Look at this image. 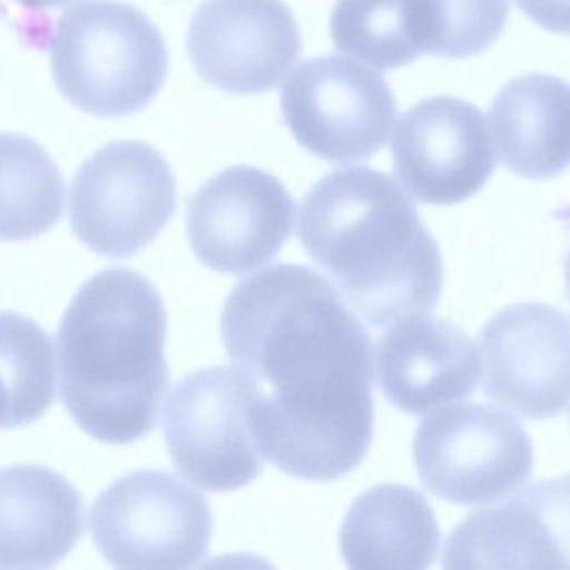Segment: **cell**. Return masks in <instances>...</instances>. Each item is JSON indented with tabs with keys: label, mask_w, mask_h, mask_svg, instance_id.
Returning <instances> with one entry per match:
<instances>
[{
	"label": "cell",
	"mask_w": 570,
	"mask_h": 570,
	"mask_svg": "<svg viewBox=\"0 0 570 570\" xmlns=\"http://www.w3.org/2000/svg\"><path fill=\"white\" fill-rule=\"evenodd\" d=\"M222 336L248 376L259 455L282 472L332 482L373 439V343L335 286L308 266H269L226 298Z\"/></svg>",
	"instance_id": "1"
},
{
	"label": "cell",
	"mask_w": 570,
	"mask_h": 570,
	"mask_svg": "<svg viewBox=\"0 0 570 570\" xmlns=\"http://www.w3.org/2000/svg\"><path fill=\"white\" fill-rule=\"evenodd\" d=\"M298 239L372 326L430 315L443 289L439 245L413 199L385 173L336 169L302 202Z\"/></svg>",
	"instance_id": "2"
},
{
	"label": "cell",
	"mask_w": 570,
	"mask_h": 570,
	"mask_svg": "<svg viewBox=\"0 0 570 570\" xmlns=\"http://www.w3.org/2000/svg\"><path fill=\"white\" fill-rule=\"evenodd\" d=\"M168 315L141 273L109 268L69 303L58 332L59 390L78 426L126 445L149 435L169 389Z\"/></svg>",
	"instance_id": "3"
},
{
	"label": "cell",
	"mask_w": 570,
	"mask_h": 570,
	"mask_svg": "<svg viewBox=\"0 0 570 570\" xmlns=\"http://www.w3.org/2000/svg\"><path fill=\"white\" fill-rule=\"evenodd\" d=\"M61 95L98 118L145 109L165 86L169 55L151 19L119 0H85L68 9L49 38Z\"/></svg>",
	"instance_id": "4"
},
{
	"label": "cell",
	"mask_w": 570,
	"mask_h": 570,
	"mask_svg": "<svg viewBox=\"0 0 570 570\" xmlns=\"http://www.w3.org/2000/svg\"><path fill=\"white\" fill-rule=\"evenodd\" d=\"M208 500L163 470L116 480L92 503L89 530L109 566L189 569L208 556L213 537Z\"/></svg>",
	"instance_id": "5"
},
{
	"label": "cell",
	"mask_w": 570,
	"mask_h": 570,
	"mask_svg": "<svg viewBox=\"0 0 570 570\" xmlns=\"http://www.w3.org/2000/svg\"><path fill=\"white\" fill-rule=\"evenodd\" d=\"M420 482L459 505L517 492L533 472V445L519 420L485 403H459L420 422L413 436Z\"/></svg>",
	"instance_id": "6"
},
{
	"label": "cell",
	"mask_w": 570,
	"mask_h": 570,
	"mask_svg": "<svg viewBox=\"0 0 570 570\" xmlns=\"http://www.w3.org/2000/svg\"><path fill=\"white\" fill-rule=\"evenodd\" d=\"M175 212V176L161 153L146 142L106 145L72 179V232L108 258H131L141 252Z\"/></svg>",
	"instance_id": "7"
},
{
	"label": "cell",
	"mask_w": 570,
	"mask_h": 570,
	"mask_svg": "<svg viewBox=\"0 0 570 570\" xmlns=\"http://www.w3.org/2000/svg\"><path fill=\"white\" fill-rule=\"evenodd\" d=\"M282 111L298 145L323 161H365L385 146L396 101L382 76L342 58L302 62L282 89Z\"/></svg>",
	"instance_id": "8"
},
{
	"label": "cell",
	"mask_w": 570,
	"mask_h": 570,
	"mask_svg": "<svg viewBox=\"0 0 570 570\" xmlns=\"http://www.w3.org/2000/svg\"><path fill=\"white\" fill-rule=\"evenodd\" d=\"M252 383L242 370H199L166 405V446L176 469L209 492H235L263 472L248 423Z\"/></svg>",
	"instance_id": "9"
},
{
	"label": "cell",
	"mask_w": 570,
	"mask_h": 570,
	"mask_svg": "<svg viewBox=\"0 0 570 570\" xmlns=\"http://www.w3.org/2000/svg\"><path fill=\"white\" fill-rule=\"evenodd\" d=\"M295 202L276 176L233 166L188 202V239L213 272L246 275L272 262L295 225Z\"/></svg>",
	"instance_id": "10"
},
{
	"label": "cell",
	"mask_w": 570,
	"mask_h": 570,
	"mask_svg": "<svg viewBox=\"0 0 570 570\" xmlns=\"http://www.w3.org/2000/svg\"><path fill=\"white\" fill-rule=\"evenodd\" d=\"M188 52L203 81L236 96L282 85L302 52V36L283 0H206L193 16Z\"/></svg>",
	"instance_id": "11"
},
{
	"label": "cell",
	"mask_w": 570,
	"mask_h": 570,
	"mask_svg": "<svg viewBox=\"0 0 570 570\" xmlns=\"http://www.w3.org/2000/svg\"><path fill=\"white\" fill-rule=\"evenodd\" d=\"M393 173L425 205L475 196L495 171L489 126L472 102L435 96L413 106L392 136Z\"/></svg>",
	"instance_id": "12"
},
{
	"label": "cell",
	"mask_w": 570,
	"mask_h": 570,
	"mask_svg": "<svg viewBox=\"0 0 570 570\" xmlns=\"http://www.w3.org/2000/svg\"><path fill=\"white\" fill-rule=\"evenodd\" d=\"M569 320L546 303H519L480 332L483 393L523 419L563 415L569 406Z\"/></svg>",
	"instance_id": "13"
},
{
	"label": "cell",
	"mask_w": 570,
	"mask_h": 570,
	"mask_svg": "<svg viewBox=\"0 0 570 570\" xmlns=\"http://www.w3.org/2000/svg\"><path fill=\"white\" fill-rule=\"evenodd\" d=\"M445 569H567L569 482L533 483L505 502L476 510L455 527Z\"/></svg>",
	"instance_id": "14"
},
{
	"label": "cell",
	"mask_w": 570,
	"mask_h": 570,
	"mask_svg": "<svg viewBox=\"0 0 570 570\" xmlns=\"http://www.w3.org/2000/svg\"><path fill=\"white\" fill-rule=\"evenodd\" d=\"M376 372L392 405L422 415L470 399L482 379V355L455 323L412 316L390 325L380 340Z\"/></svg>",
	"instance_id": "15"
},
{
	"label": "cell",
	"mask_w": 570,
	"mask_h": 570,
	"mask_svg": "<svg viewBox=\"0 0 570 570\" xmlns=\"http://www.w3.org/2000/svg\"><path fill=\"white\" fill-rule=\"evenodd\" d=\"M85 530L76 487L45 465L0 469V569H51Z\"/></svg>",
	"instance_id": "16"
},
{
	"label": "cell",
	"mask_w": 570,
	"mask_h": 570,
	"mask_svg": "<svg viewBox=\"0 0 570 570\" xmlns=\"http://www.w3.org/2000/svg\"><path fill=\"white\" fill-rule=\"evenodd\" d=\"M340 549L350 569H429L440 550V527L419 490L383 483L346 512Z\"/></svg>",
	"instance_id": "17"
},
{
	"label": "cell",
	"mask_w": 570,
	"mask_h": 570,
	"mask_svg": "<svg viewBox=\"0 0 570 570\" xmlns=\"http://www.w3.org/2000/svg\"><path fill=\"white\" fill-rule=\"evenodd\" d=\"M500 161L525 179H550L569 165V88L549 75H527L500 89L489 111Z\"/></svg>",
	"instance_id": "18"
},
{
	"label": "cell",
	"mask_w": 570,
	"mask_h": 570,
	"mask_svg": "<svg viewBox=\"0 0 570 570\" xmlns=\"http://www.w3.org/2000/svg\"><path fill=\"white\" fill-rule=\"evenodd\" d=\"M65 202V176L49 153L28 136L0 135V242L45 235Z\"/></svg>",
	"instance_id": "19"
},
{
	"label": "cell",
	"mask_w": 570,
	"mask_h": 570,
	"mask_svg": "<svg viewBox=\"0 0 570 570\" xmlns=\"http://www.w3.org/2000/svg\"><path fill=\"white\" fill-rule=\"evenodd\" d=\"M52 342L35 320L0 312V429L41 419L56 399Z\"/></svg>",
	"instance_id": "20"
},
{
	"label": "cell",
	"mask_w": 570,
	"mask_h": 570,
	"mask_svg": "<svg viewBox=\"0 0 570 570\" xmlns=\"http://www.w3.org/2000/svg\"><path fill=\"white\" fill-rule=\"evenodd\" d=\"M333 45L380 71L425 55L419 0H338L330 19Z\"/></svg>",
	"instance_id": "21"
},
{
	"label": "cell",
	"mask_w": 570,
	"mask_h": 570,
	"mask_svg": "<svg viewBox=\"0 0 570 570\" xmlns=\"http://www.w3.org/2000/svg\"><path fill=\"white\" fill-rule=\"evenodd\" d=\"M509 0H419L425 55L465 59L485 52L502 35Z\"/></svg>",
	"instance_id": "22"
},
{
	"label": "cell",
	"mask_w": 570,
	"mask_h": 570,
	"mask_svg": "<svg viewBox=\"0 0 570 570\" xmlns=\"http://www.w3.org/2000/svg\"><path fill=\"white\" fill-rule=\"evenodd\" d=\"M517 8L547 31L569 32V0H515Z\"/></svg>",
	"instance_id": "23"
},
{
	"label": "cell",
	"mask_w": 570,
	"mask_h": 570,
	"mask_svg": "<svg viewBox=\"0 0 570 570\" xmlns=\"http://www.w3.org/2000/svg\"><path fill=\"white\" fill-rule=\"evenodd\" d=\"M24 8L32 9V11H49V9L65 8V6L72 4L75 0H16Z\"/></svg>",
	"instance_id": "24"
}]
</instances>
